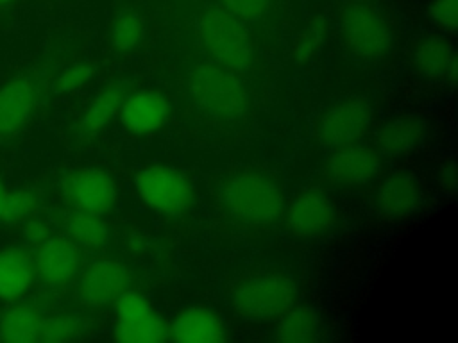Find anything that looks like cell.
Masks as SVG:
<instances>
[{"label": "cell", "mask_w": 458, "mask_h": 343, "mask_svg": "<svg viewBox=\"0 0 458 343\" xmlns=\"http://www.w3.org/2000/svg\"><path fill=\"white\" fill-rule=\"evenodd\" d=\"M297 298L295 282L284 273H259L240 282L233 295L234 309L250 320L267 322L283 316Z\"/></svg>", "instance_id": "277c9868"}, {"label": "cell", "mask_w": 458, "mask_h": 343, "mask_svg": "<svg viewBox=\"0 0 458 343\" xmlns=\"http://www.w3.org/2000/svg\"><path fill=\"white\" fill-rule=\"evenodd\" d=\"M456 2L458 0H433L429 7V16L449 32L456 29Z\"/></svg>", "instance_id": "4dcf8cb0"}, {"label": "cell", "mask_w": 458, "mask_h": 343, "mask_svg": "<svg viewBox=\"0 0 458 343\" xmlns=\"http://www.w3.org/2000/svg\"><path fill=\"white\" fill-rule=\"evenodd\" d=\"M23 238L29 243H41L48 238V229L39 220H27L23 225Z\"/></svg>", "instance_id": "1f68e13d"}, {"label": "cell", "mask_w": 458, "mask_h": 343, "mask_svg": "<svg viewBox=\"0 0 458 343\" xmlns=\"http://www.w3.org/2000/svg\"><path fill=\"white\" fill-rule=\"evenodd\" d=\"M114 336L123 343H157L168 338V327L140 293L125 289L116 298Z\"/></svg>", "instance_id": "ba28073f"}, {"label": "cell", "mask_w": 458, "mask_h": 343, "mask_svg": "<svg viewBox=\"0 0 458 343\" xmlns=\"http://www.w3.org/2000/svg\"><path fill=\"white\" fill-rule=\"evenodd\" d=\"M38 209V198L29 189H20L5 195V205L2 222H18L21 218L30 216Z\"/></svg>", "instance_id": "4316f807"}, {"label": "cell", "mask_w": 458, "mask_h": 343, "mask_svg": "<svg viewBox=\"0 0 458 343\" xmlns=\"http://www.w3.org/2000/svg\"><path fill=\"white\" fill-rule=\"evenodd\" d=\"M81 254L72 239L47 238L38 248L34 268L45 282L61 284L75 275Z\"/></svg>", "instance_id": "5bb4252c"}, {"label": "cell", "mask_w": 458, "mask_h": 343, "mask_svg": "<svg viewBox=\"0 0 458 343\" xmlns=\"http://www.w3.org/2000/svg\"><path fill=\"white\" fill-rule=\"evenodd\" d=\"M39 322L41 316L34 309L27 305L11 307L0 318V338L11 343L36 341Z\"/></svg>", "instance_id": "603a6c76"}, {"label": "cell", "mask_w": 458, "mask_h": 343, "mask_svg": "<svg viewBox=\"0 0 458 343\" xmlns=\"http://www.w3.org/2000/svg\"><path fill=\"white\" fill-rule=\"evenodd\" d=\"M270 0H222V7L242 23H254L265 16Z\"/></svg>", "instance_id": "f1b7e54d"}, {"label": "cell", "mask_w": 458, "mask_h": 343, "mask_svg": "<svg viewBox=\"0 0 458 343\" xmlns=\"http://www.w3.org/2000/svg\"><path fill=\"white\" fill-rule=\"evenodd\" d=\"M222 202L227 213L250 225H268L284 209V198L272 177L263 172H242L222 188Z\"/></svg>", "instance_id": "7a4b0ae2"}, {"label": "cell", "mask_w": 458, "mask_h": 343, "mask_svg": "<svg viewBox=\"0 0 458 343\" xmlns=\"http://www.w3.org/2000/svg\"><path fill=\"white\" fill-rule=\"evenodd\" d=\"M122 125L132 134H148L161 129L170 114L168 100L157 91H138L120 105Z\"/></svg>", "instance_id": "4fadbf2b"}, {"label": "cell", "mask_w": 458, "mask_h": 343, "mask_svg": "<svg viewBox=\"0 0 458 343\" xmlns=\"http://www.w3.org/2000/svg\"><path fill=\"white\" fill-rule=\"evenodd\" d=\"M66 232L75 245H82L88 248H100L109 239L107 225L100 220V216L88 213H75L66 220Z\"/></svg>", "instance_id": "cb8c5ba5"}, {"label": "cell", "mask_w": 458, "mask_h": 343, "mask_svg": "<svg viewBox=\"0 0 458 343\" xmlns=\"http://www.w3.org/2000/svg\"><path fill=\"white\" fill-rule=\"evenodd\" d=\"M79 330V322L72 316H52L41 318L38 338L41 341H63L70 339Z\"/></svg>", "instance_id": "83f0119b"}, {"label": "cell", "mask_w": 458, "mask_h": 343, "mask_svg": "<svg viewBox=\"0 0 458 343\" xmlns=\"http://www.w3.org/2000/svg\"><path fill=\"white\" fill-rule=\"evenodd\" d=\"M426 138V127L417 120H394L383 125L376 136L377 148L383 154L397 155L417 148Z\"/></svg>", "instance_id": "44dd1931"}, {"label": "cell", "mask_w": 458, "mask_h": 343, "mask_svg": "<svg viewBox=\"0 0 458 343\" xmlns=\"http://www.w3.org/2000/svg\"><path fill=\"white\" fill-rule=\"evenodd\" d=\"M93 68L88 64H75L68 70H64L54 82L55 93H70L79 89L84 82H88L93 77Z\"/></svg>", "instance_id": "f546056e"}, {"label": "cell", "mask_w": 458, "mask_h": 343, "mask_svg": "<svg viewBox=\"0 0 458 343\" xmlns=\"http://www.w3.org/2000/svg\"><path fill=\"white\" fill-rule=\"evenodd\" d=\"M125 98V88L122 84H109L102 89L93 102L88 105L84 116L79 121L77 134L81 139H89L98 134L120 111V105Z\"/></svg>", "instance_id": "ffe728a7"}, {"label": "cell", "mask_w": 458, "mask_h": 343, "mask_svg": "<svg viewBox=\"0 0 458 343\" xmlns=\"http://www.w3.org/2000/svg\"><path fill=\"white\" fill-rule=\"evenodd\" d=\"M383 168L376 150L363 145H344L326 163V173L340 184H367Z\"/></svg>", "instance_id": "7c38bea8"}, {"label": "cell", "mask_w": 458, "mask_h": 343, "mask_svg": "<svg viewBox=\"0 0 458 343\" xmlns=\"http://www.w3.org/2000/svg\"><path fill=\"white\" fill-rule=\"evenodd\" d=\"M168 336L177 343H218L224 339V325L211 309L191 305L177 314Z\"/></svg>", "instance_id": "9a60e30c"}, {"label": "cell", "mask_w": 458, "mask_h": 343, "mask_svg": "<svg viewBox=\"0 0 458 343\" xmlns=\"http://www.w3.org/2000/svg\"><path fill=\"white\" fill-rule=\"evenodd\" d=\"M34 275V261L21 248L0 250V298L11 300L23 295Z\"/></svg>", "instance_id": "d6986e66"}, {"label": "cell", "mask_w": 458, "mask_h": 343, "mask_svg": "<svg viewBox=\"0 0 458 343\" xmlns=\"http://www.w3.org/2000/svg\"><path fill=\"white\" fill-rule=\"evenodd\" d=\"M5 195L7 191L4 189V186L0 184V220H2V214H4V205H5Z\"/></svg>", "instance_id": "d6a6232c"}, {"label": "cell", "mask_w": 458, "mask_h": 343, "mask_svg": "<svg viewBox=\"0 0 458 343\" xmlns=\"http://www.w3.org/2000/svg\"><path fill=\"white\" fill-rule=\"evenodd\" d=\"M320 322L310 307H292L283 316L274 332V339L281 343H311L318 338Z\"/></svg>", "instance_id": "7402d4cb"}, {"label": "cell", "mask_w": 458, "mask_h": 343, "mask_svg": "<svg viewBox=\"0 0 458 343\" xmlns=\"http://www.w3.org/2000/svg\"><path fill=\"white\" fill-rule=\"evenodd\" d=\"M372 121L365 96H349L329 107L317 123V139L326 148H340L361 138Z\"/></svg>", "instance_id": "52a82bcc"}, {"label": "cell", "mask_w": 458, "mask_h": 343, "mask_svg": "<svg viewBox=\"0 0 458 343\" xmlns=\"http://www.w3.org/2000/svg\"><path fill=\"white\" fill-rule=\"evenodd\" d=\"M134 186L140 198L165 216H179L191 204L190 182L172 166H143L134 177Z\"/></svg>", "instance_id": "8992f818"}, {"label": "cell", "mask_w": 458, "mask_h": 343, "mask_svg": "<svg viewBox=\"0 0 458 343\" xmlns=\"http://www.w3.org/2000/svg\"><path fill=\"white\" fill-rule=\"evenodd\" d=\"M13 0H0V4H11Z\"/></svg>", "instance_id": "836d02e7"}, {"label": "cell", "mask_w": 458, "mask_h": 343, "mask_svg": "<svg viewBox=\"0 0 458 343\" xmlns=\"http://www.w3.org/2000/svg\"><path fill=\"white\" fill-rule=\"evenodd\" d=\"M197 39L211 59L231 71H245L252 61V46L243 23L222 5H206L195 18Z\"/></svg>", "instance_id": "6da1fadb"}, {"label": "cell", "mask_w": 458, "mask_h": 343, "mask_svg": "<svg viewBox=\"0 0 458 343\" xmlns=\"http://www.w3.org/2000/svg\"><path fill=\"white\" fill-rule=\"evenodd\" d=\"M66 195L79 211L102 216L113 207L116 200V188L106 170L82 168L70 175Z\"/></svg>", "instance_id": "8fae6325"}, {"label": "cell", "mask_w": 458, "mask_h": 343, "mask_svg": "<svg viewBox=\"0 0 458 343\" xmlns=\"http://www.w3.org/2000/svg\"><path fill=\"white\" fill-rule=\"evenodd\" d=\"M324 30H326V23L324 18L318 16L315 20H311L304 30L299 34L295 46H293V57L297 66H304L306 63H310L315 54L318 52L322 39H324Z\"/></svg>", "instance_id": "484cf974"}, {"label": "cell", "mask_w": 458, "mask_h": 343, "mask_svg": "<svg viewBox=\"0 0 458 343\" xmlns=\"http://www.w3.org/2000/svg\"><path fill=\"white\" fill-rule=\"evenodd\" d=\"M143 20L132 9H122L111 25V43L122 52L136 48L143 39Z\"/></svg>", "instance_id": "d4e9b609"}, {"label": "cell", "mask_w": 458, "mask_h": 343, "mask_svg": "<svg viewBox=\"0 0 458 343\" xmlns=\"http://www.w3.org/2000/svg\"><path fill=\"white\" fill-rule=\"evenodd\" d=\"M129 279V270L120 261H95L81 275L79 298L89 307L107 305L127 289Z\"/></svg>", "instance_id": "30bf717a"}, {"label": "cell", "mask_w": 458, "mask_h": 343, "mask_svg": "<svg viewBox=\"0 0 458 343\" xmlns=\"http://www.w3.org/2000/svg\"><path fill=\"white\" fill-rule=\"evenodd\" d=\"M34 107V86L29 79H14L0 88V134L18 130Z\"/></svg>", "instance_id": "e0dca14e"}, {"label": "cell", "mask_w": 458, "mask_h": 343, "mask_svg": "<svg viewBox=\"0 0 458 343\" xmlns=\"http://www.w3.org/2000/svg\"><path fill=\"white\" fill-rule=\"evenodd\" d=\"M413 66L428 79H454L456 54L451 43L444 38L431 36L420 41L413 54Z\"/></svg>", "instance_id": "ac0fdd59"}, {"label": "cell", "mask_w": 458, "mask_h": 343, "mask_svg": "<svg viewBox=\"0 0 458 343\" xmlns=\"http://www.w3.org/2000/svg\"><path fill=\"white\" fill-rule=\"evenodd\" d=\"M195 104L222 121L240 120L249 109V95L234 71L216 64L200 63L188 75Z\"/></svg>", "instance_id": "3957f363"}, {"label": "cell", "mask_w": 458, "mask_h": 343, "mask_svg": "<svg viewBox=\"0 0 458 343\" xmlns=\"http://www.w3.org/2000/svg\"><path fill=\"white\" fill-rule=\"evenodd\" d=\"M335 202L318 191L297 195L286 211V227L297 238H317L336 225Z\"/></svg>", "instance_id": "9c48e42d"}, {"label": "cell", "mask_w": 458, "mask_h": 343, "mask_svg": "<svg viewBox=\"0 0 458 343\" xmlns=\"http://www.w3.org/2000/svg\"><path fill=\"white\" fill-rule=\"evenodd\" d=\"M342 38L347 50L367 64L383 61L392 50V30L369 4H351L342 13Z\"/></svg>", "instance_id": "5b68a950"}, {"label": "cell", "mask_w": 458, "mask_h": 343, "mask_svg": "<svg viewBox=\"0 0 458 343\" xmlns=\"http://www.w3.org/2000/svg\"><path fill=\"white\" fill-rule=\"evenodd\" d=\"M422 200L417 180L406 173H392L376 189L377 209L392 218L408 216L417 211Z\"/></svg>", "instance_id": "2e32d148"}]
</instances>
